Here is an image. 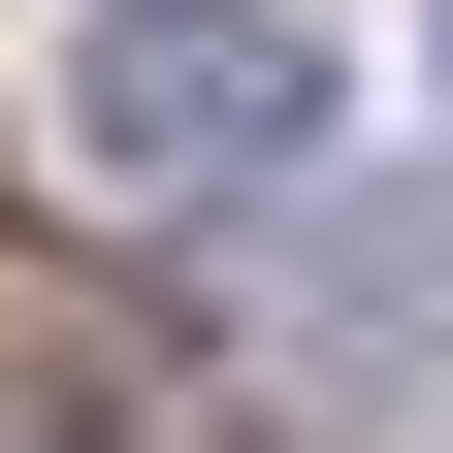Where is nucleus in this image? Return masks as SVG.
<instances>
[{
  "label": "nucleus",
  "instance_id": "1",
  "mask_svg": "<svg viewBox=\"0 0 453 453\" xmlns=\"http://www.w3.org/2000/svg\"><path fill=\"white\" fill-rule=\"evenodd\" d=\"M292 130H324V33L292 0H97L65 33V162L97 195H259Z\"/></svg>",
  "mask_w": 453,
  "mask_h": 453
}]
</instances>
